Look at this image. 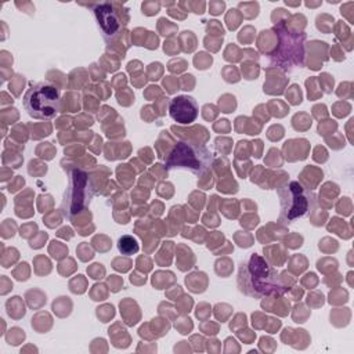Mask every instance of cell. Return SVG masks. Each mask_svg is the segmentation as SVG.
Here are the masks:
<instances>
[{
	"label": "cell",
	"instance_id": "1",
	"mask_svg": "<svg viewBox=\"0 0 354 354\" xmlns=\"http://www.w3.org/2000/svg\"><path fill=\"white\" fill-rule=\"evenodd\" d=\"M238 286L242 293L256 299L282 295L286 290L278 271L259 254H253L246 263H241Z\"/></svg>",
	"mask_w": 354,
	"mask_h": 354
},
{
	"label": "cell",
	"instance_id": "2",
	"mask_svg": "<svg viewBox=\"0 0 354 354\" xmlns=\"http://www.w3.org/2000/svg\"><path fill=\"white\" fill-rule=\"evenodd\" d=\"M277 46L270 53V65L290 73L306 65V33L297 32L279 24L274 28Z\"/></svg>",
	"mask_w": 354,
	"mask_h": 354
},
{
	"label": "cell",
	"instance_id": "3",
	"mask_svg": "<svg viewBox=\"0 0 354 354\" xmlns=\"http://www.w3.org/2000/svg\"><path fill=\"white\" fill-rule=\"evenodd\" d=\"M213 162V152L206 145L189 140H180L166 156L165 167L169 171L181 170L202 177L212 169Z\"/></svg>",
	"mask_w": 354,
	"mask_h": 354
},
{
	"label": "cell",
	"instance_id": "4",
	"mask_svg": "<svg viewBox=\"0 0 354 354\" xmlns=\"http://www.w3.org/2000/svg\"><path fill=\"white\" fill-rule=\"evenodd\" d=\"M279 196V221L290 224L306 217L315 207V194L299 181H288L277 188Z\"/></svg>",
	"mask_w": 354,
	"mask_h": 354
},
{
	"label": "cell",
	"instance_id": "5",
	"mask_svg": "<svg viewBox=\"0 0 354 354\" xmlns=\"http://www.w3.org/2000/svg\"><path fill=\"white\" fill-rule=\"evenodd\" d=\"M26 113L37 120H51L61 109L59 88L51 82L32 84L22 98Z\"/></svg>",
	"mask_w": 354,
	"mask_h": 354
},
{
	"label": "cell",
	"instance_id": "6",
	"mask_svg": "<svg viewBox=\"0 0 354 354\" xmlns=\"http://www.w3.org/2000/svg\"><path fill=\"white\" fill-rule=\"evenodd\" d=\"M94 195L90 176L82 169H73L68 177V187L61 203V212L71 218L83 212L91 202Z\"/></svg>",
	"mask_w": 354,
	"mask_h": 354
},
{
	"label": "cell",
	"instance_id": "7",
	"mask_svg": "<svg viewBox=\"0 0 354 354\" xmlns=\"http://www.w3.org/2000/svg\"><path fill=\"white\" fill-rule=\"evenodd\" d=\"M115 3H98L94 6V17L102 32V37L106 43H112L127 25V19L122 18V14L116 8Z\"/></svg>",
	"mask_w": 354,
	"mask_h": 354
},
{
	"label": "cell",
	"instance_id": "8",
	"mask_svg": "<svg viewBox=\"0 0 354 354\" xmlns=\"http://www.w3.org/2000/svg\"><path fill=\"white\" fill-rule=\"evenodd\" d=\"M169 115L178 124H191L199 115L198 102L191 95H176L169 102Z\"/></svg>",
	"mask_w": 354,
	"mask_h": 354
},
{
	"label": "cell",
	"instance_id": "9",
	"mask_svg": "<svg viewBox=\"0 0 354 354\" xmlns=\"http://www.w3.org/2000/svg\"><path fill=\"white\" fill-rule=\"evenodd\" d=\"M118 249L122 254H126V256H131L133 253H137L140 246H138V242L134 236L131 235H123L119 238L118 241Z\"/></svg>",
	"mask_w": 354,
	"mask_h": 354
}]
</instances>
